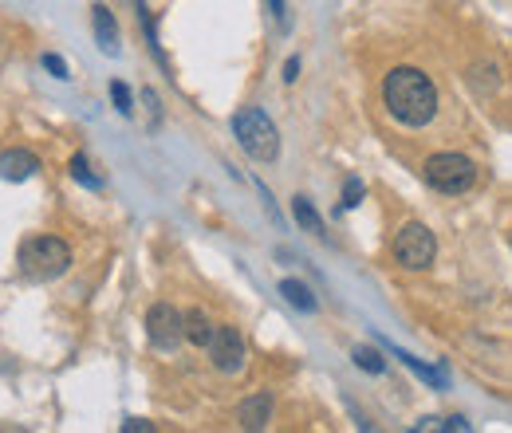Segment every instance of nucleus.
Wrapping results in <instances>:
<instances>
[{
	"label": "nucleus",
	"instance_id": "obj_1",
	"mask_svg": "<svg viewBox=\"0 0 512 433\" xmlns=\"http://www.w3.org/2000/svg\"><path fill=\"white\" fill-rule=\"evenodd\" d=\"M383 103L402 126H430L438 119V87L418 67H394L386 75Z\"/></svg>",
	"mask_w": 512,
	"mask_h": 433
},
{
	"label": "nucleus",
	"instance_id": "obj_2",
	"mask_svg": "<svg viewBox=\"0 0 512 433\" xmlns=\"http://www.w3.org/2000/svg\"><path fill=\"white\" fill-rule=\"evenodd\" d=\"M233 134H237L241 150L256 162H276L280 158V130L260 107H241L233 115Z\"/></svg>",
	"mask_w": 512,
	"mask_h": 433
},
{
	"label": "nucleus",
	"instance_id": "obj_3",
	"mask_svg": "<svg viewBox=\"0 0 512 433\" xmlns=\"http://www.w3.org/2000/svg\"><path fill=\"white\" fill-rule=\"evenodd\" d=\"M71 268V248L60 237H32L20 245V272L28 280H60Z\"/></svg>",
	"mask_w": 512,
	"mask_h": 433
},
{
	"label": "nucleus",
	"instance_id": "obj_4",
	"mask_svg": "<svg viewBox=\"0 0 512 433\" xmlns=\"http://www.w3.org/2000/svg\"><path fill=\"white\" fill-rule=\"evenodd\" d=\"M422 178L438 193H465L477 182V166L465 154H434V158H426Z\"/></svg>",
	"mask_w": 512,
	"mask_h": 433
},
{
	"label": "nucleus",
	"instance_id": "obj_5",
	"mask_svg": "<svg viewBox=\"0 0 512 433\" xmlns=\"http://www.w3.org/2000/svg\"><path fill=\"white\" fill-rule=\"evenodd\" d=\"M434 256H438V241H434V233L422 221H410V225L398 229V237H394V260L402 268L422 272V268L434 264Z\"/></svg>",
	"mask_w": 512,
	"mask_h": 433
},
{
	"label": "nucleus",
	"instance_id": "obj_6",
	"mask_svg": "<svg viewBox=\"0 0 512 433\" xmlns=\"http://www.w3.org/2000/svg\"><path fill=\"white\" fill-rule=\"evenodd\" d=\"M146 335L158 351H178V343L186 339V315L170 304H154L146 311Z\"/></svg>",
	"mask_w": 512,
	"mask_h": 433
},
{
	"label": "nucleus",
	"instance_id": "obj_7",
	"mask_svg": "<svg viewBox=\"0 0 512 433\" xmlns=\"http://www.w3.org/2000/svg\"><path fill=\"white\" fill-rule=\"evenodd\" d=\"M209 359H213V367L221 374H241L245 371V359H249V351H245V339H241V331L237 327H217L213 331V339H209Z\"/></svg>",
	"mask_w": 512,
	"mask_h": 433
},
{
	"label": "nucleus",
	"instance_id": "obj_8",
	"mask_svg": "<svg viewBox=\"0 0 512 433\" xmlns=\"http://www.w3.org/2000/svg\"><path fill=\"white\" fill-rule=\"evenodd\" d=\"M91 24H95V44L103 56H119V24H115V12L107 4H95L91 8Z\"/></svg>",
	"mask_w": 512,
	"mask_h": 433
},
{
	"label": "nucleus",
	"instance_id": "obj_9",
	"mask_svg": "<svg viewBox=\"0 0 512 433\" xmlns=\"http://www.w3.org/2000/svg\"><path fill=\"white\" fill-rule=\"evenodd\" d=\"M40 170V158L32 150H4L0 154V178L4 182H28Z\"/></svg>",
	"mask_w": 512,
	"mask_h": 433
},
{
	"label": "nucleus",
	"instance_id": "obj_10",
	"mask_svg": "<svg viewBox=\"0 0 512 433\" xmlns=\"http://www.w3.org/2000/svg\"><path fill=\"white\" fill-rule=\"evenodd\" d=\"M268 418H272V394H253V398H245L241 406H237V422H241V430H264L268 426Z\"/></svg>",
	"mask_w": 512,
	"mask_h": 433
},
{
	"label": "nucleus",
	"instance_id": "obj_11",
	"mask_svg": "<svg viewBox=\"0 0 512 433\" xmlns=\"http://www.w3.org/2000/svg\"><path fill=\"white\" fill-rule=\"evenodd\" d=\"M280 296L296 311H304V315H316V311H320V300H316L300 280H280Z\"/></svg>",
	"mask_w": 512,
	"mask_h": 433
},
{
	"label": "nucleus",
	"instance_id": "obj_12",
	"mask_svg": "<svg viewBox=\"0 0 512 433\" xmlns=\"http://www.w3.org/2000/svg\"><path fill=\"white\" fill-rule=\"evenodd\" d=\"M292 217H296V225H300V229H308L312 237H327V233H323L320 213H316V205H312L304 193H300V197H292Z\"/></svg>",
	"mask_w": 512,
	"mask_h": 433
},
{
	"label": "nucleus",
	"instance_id": "obj_13",
	"mask_svg": "<svg viewBox=\"0 0 512 433\" xmlns=\"http://www.w3.org/2000/svg\"><path fill=\"white\" fill-rule=\"evenodd\" d=\"M213 323H209V315L201 308L186 311V339H190L193 347H209V339H213Z\"/></svg>",
	"mask_w": 512,
	"mask_h": 433
},
{
	"label": "nucleus",
	"instance_id": "obj_14",
	"mask_svg": "<svg viewBox=\"0 0 512 433\" xmlns=\"http://www.w3.org/2000/svg\"><path fill=\"white\" fill-rule=\"evenodd\" d=\"M351 359H355V367H359V371H367V374L386 371V359L375 351V347H355V351H351Z\"/></svg>",
	"mask_w": 512,
	"mask_h": 433
},
{
	"label": "nucleus",
	"instance_id": "obj_15",
	"mask_svg": "<svg viewBox=\"0 0 512 433\" xmlns=\"http://www.w3.org/2000/svg\"><path fill=\"white\" fill-rule=\"evenodd\" d=\"M394 355H398V359H402L410 371L418 374V378H426V382H434V386H446V374L438 371V367H426L422 359H414V355H406V351H394Z\"/></svg>",
	"mask_w": 512,
	"mask_h": 433
},
{
	"label": "nucleus",
	"instance_id": "obj_16",
	"mask_svg": "<svg viewBox=\"0 0 512 433\" xmlns=\"http://www.w3.org/2000/svg\"><path fill=\"white\" fill-rule=\"evenodd\" d=\"M67 170H71V178H75L79 186H87V189H103V178H95V174H91V162H87L83 154H75Z\"/></svg>",
	"mask_w": 512,
	"mask_h": 433
},
{
	"label": "nucleus",
	"instance_id": "obj_17",
	"mask_svg": "<svg viewBox=\"0 0 512 433\" xmlns=\"http://www.w3.org/2000/svg\"><path fill=\"white\" fill-rule=\"evenodd\" d=\"M111 103H115V111H119L123 119L134 115V99H130V87L123 83V79H115V83H111Z\"/></svg>",
	"mask_w": 512,
	"mask_h": 433
},
{
	"label": "nucleus",
	"instance_id": "obj_18",
	"mask_svg": "<svg viewBox=\"0 0 512 433\" xmlns=\"http://www.w3.org/2000/svg\"><path fill=\"white\" fill-rule=\"evenodd\" d=\"M363 201V182L359 178H347L343 182V209H355Z\"/></svg>",
	"mask_w": 512,
	"mask_h": 433
},
{
	"label": "nucleus",
	"instance_id": "obj_19",
	"mask_svg": "<svg viewBox=\"0 0 512 433\" xmlns=\"http://www.w3.org/2000/svg\"><path fill=\"white\" fill-rule=\"evenodd\" d=\"M44 67H48V71H52L56 79H71V75H67V63L60 60L56 52H48V56H44Z\"/></svg>",
	"mask_w": 512,
	"mask_h": 433
},
{
	"label": "nucleus",
	"instance_id": "obj_20",
	"mask_svg": "<svg viewBox=\"0 0 512 433\" xmlns=\"http://www.w3.org/2000/svg\"><path fill=\"white\" fill-rule=\"evenodd\" d=\"M138 430H154V422H142V418H127V422H123V433H138Z\"/></svg>",
	"mask_w": 512,
	"mask_h": 433
},
{
	"label": "nucleus",
	"instance_id": "obj_21",
	"mask_svg": "<svg viewBox=\"0 0 512 433\" xmlns=\"http://www.w3.org/2000/svg\"><path fill=\"white\" fill-rule=\"evenodd\" d=\"M296 75H300V60L292 56V60L284 63V83H296Z\"/></svg>",
	"mask_w": 512,
	"mask_h": 433
},
{
	"label": "nucleus",
	"instance_id": "obj_22",
	"mask_svg": "<svg viewBox=\"0 0 512 433\" xmlns=\"http://www.w3.org/2000/svg\"><path fill=\"white\" fill-rule=\"evenodd\" d=\"M272 12H276V20L284 24V0H272Z\"/></svg>",
	"mask_w": 512,
	"mask_h": 433
}]
</instances>
